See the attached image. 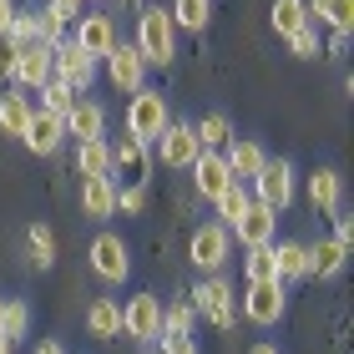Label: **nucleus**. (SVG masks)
<instances>
[{"label":"nucleus","instance_id":"f704fd0d","mask_svg":"<svg viewBox=\"0 0 354 354\" xmlns=\"http://www.w3.org/2000/svg\"><path fill=\"white\" fill-rule=\"evenodd\" d=\"M30 21H36V41H41V46H51V51L71 36V26H66V21H56V15L46 10V6H41V10H30Z\"/></svg>","mask_w":354,"mask_h":354},{"label":"nucleus","instance_id":"20e7f679","mask_svg":"<svg viewBox=\"0 0 354 354\" xmlns=\"http://www.w3.org/2000/svg\"><path fill=\"white\" fill-rule=\"evenodd\" d=\"M233 253V233L223 228V223H198L187 238V259L198 273H223V263H228Z\"/></svg>","mask_w":354,"mask_h":354},{"label":"nucleus","instance_id":"9d476101","mask_svg":"<svg viewBox=\"0 0 354 354\" xmlns=\"http://www.w3.org/2000/svg\"><path fill=\"white\" fill-rule=\"evenodd\" d=\"M96 66H102V61H91V56H86V51H82V46H76L71 36L61 41V46H56V56H51V76H56V82H66L76 96H82V91H91V82H96Z\"/></svg>","mask_w":354,"mask_h":354},{"label":"nucleus","instance_id":"ddd939ff","mask_svg":"<svg viewBox=\"0 0 354 354\" xmlns=\"http://www.w3.org/2000/svg\"><path fill=\"white\" fill-rule=\"evenodd\" d=\"M51 46H41V41H30V46H21L15 51V66H10V76H15V86L21 91H41L46 82H51Z\"/></svg>","mask_w":354,"mask_h":354},{"label":"nucleus","instance_id":"4be33fe9","mask_svg":"<svg viewBox=\"0 0 354 354\" xmlns=\"http://www.w3.org/2000/svg\"><path fill=\"white\" fill-rule=\"evenodd\" d=\"M309 203H314V213H334V207L344 203V183H339L334 167H314L309 172Z\"/></svg>","mask_w":354,"mask_h":354},{"label":"nucleus","instance_id":"5701e85b","mask_svg":"<svg viewBox=\"0 0 354 354\" xmlns=\"http://www.w3.org/2000/svg\"><path fill=\"white\" fill-rule=\"evenodd\" d=\"M309 26H329V30H354V0H304Z\"/></svg>","mask_w":354,"mask_h":354},{"label":"nucleus","instance_id":"412c9836","mask_svg":"<svg viewBox=\"0 0 354 354\" xmlns=\"http://www.w3.org/2000/svg\"><path fill=\"white\" fill-rule=\"evenodd\" d=\"M82 213L91 223L117 213V183H111V177H82Z\"/></svg>","mask_w":354,"mask_h":354},{"label":"nucleus","instance_id":"c03bdc74","mask_svg":"<svg viewBox=\"0 0 354 354\" xmlns=\"http://www.w3.org/2000/svg\"><path fill=\"white\" fill-rule=\"evenodd\" d=\"M349 51V30H334L329 36V56H344Z\"/></svg>","mask_w":354,"mask_h":354},{"label":"nucleus","instance_id":"aec40b11","mask_svg":"<svg viewBox=\"0 0 354 354\" xmlns=\"http://www.w3.org/2000/svg\"><path fill=\"white\" fill-rule=\"evenodd\" d=\"M61 122H66V137H76V142H86V137H106V106H102V102H91V96H76L71 111H66Z\"/></svg>","mask_w":354,"mask_h":354},{"label":"nucleus","instance_id":"de8ad7c7","mask_svg":"<svg viewBox=\"0 0 354 354\" xmlns=\"http://www.w3.org/2000/svg\"><path fill=\"white\" fill-rule=\"evenodd\" d=\"M248 354H279V344H268V339H259V344H253Z\"/></svg>","mask_w":354,"mask_h":354},{"label":"nucleus","instance_id":"6ab92c4d","mask_svg":"<svg viewBox=\"0 0 354 354\" xmlns=\"http://www.w3.org/2000/svg\"><path fill=\"white\" fill-rule=\"evenodd\" d=\"M223 162H228L233 183H253V177H259V167L268 162V152H263L253 137H228V147H223Z\"/></svg>","mask_w":354,"mask_h":354},{"label":"nucleus","instance_id":"7ed1b4c3","mask_svg":"<svg viewBox=\"0 0 354 354\" xmlns=\"http://www.w3.org/2000/svg\"><path fill=\"white\" fill-rule=\"evenodd\" d=\"M187 304L207 319V324H218V329H233V319H238V294H233V283L223 279V273H207Z\"/></svg>","mask_w":354,"mask_h":354},{"label":"nucleus","instance_id":"0eeeda50","mask_svg":"<svg viewBox=\"0 0 354 354\" xmlns=\"http://www.w3.org/2000/svg\"><path fill=\"white\" fill-rule=\"evenodd\" d=\"M122 334L137 339V344L162 339V299L157 294H132L122 304Z\"/></svg>","mask_w":354,"mask_h":354},{"label":"nucleus","instance_id":"a878e982","mask_svg":"<svg viewBox=\"0 0 354 354\" xmlns=\"http://www.w3.org/2000/svg\"><path fill=\"white\" fill-rule=\"evenodd\" d=\"M86 329H91V339H117L122 334V304L117 299H91Z\"/></svg>","mask_w":354,"mask_h":354},{"label":"nucleus","instance_id":"72a5a7b5","mask_svg":"<svg viewBox=\"0 0 354 354\" xmlns=\"http://www.w3.org/2000/svg\"><path fill=\"white\" fill-rule=\"evenodd\" d=\"M192 324H198V309H192L187 299L162 309V339H192Z\"/></svg>","mask_w":354,"mask_h":354},{"label":"nucleus","instance_id":"2f4dec72","mask_svg":"<svg viewBox=\"0 0 354 354\" xmlns=\"http://www.w3.org/2000/svg\"><path fill=\"white\" fill-rule=\"evenodd\" d=\"M26 253H30L36 268H51L56 263V233L46 228V223H30V228H26Z\"/></svg>","mask_w":354,"mask_h":354},{"label":"nucleus","instance_id":"b1692460","mask_svg":"<svg viewBox=\"0 0 354 354\" xmlns=\"http://www.w3.org/2000/svg\"><path fill=\"white\" fill-rule=\"evenodd\" d=\"M30 111H36V102L15 86V91H0V132L6 137H21L26 132V122H30Z\"/></svg>","mask_w":354,"mask_h":354},{"label":"nucleus","instance_id":"37998d69","mask_svg":"<svg viewBox=\"0 0 354 354\" xmlns=\"http://www.w3.org/2000/svg\"><path fill=\"white\" fill-rule=\"evenodd\" d=\"M10 66H15V46H10L6 36H0V82L10 76Z\"/></svg>","mask_w":354,"mask_h":354},{"label":"nucleus","instance_id":"4468645a","mask_svg":"<svg viewBox=\"0 0 354 354\" xmlns=\"http://www.w3.org/2000/svg\"><path fill=\"white\" fill-rule=\"evenodd\" d=\"M111 183H147V142L122 132L111 142Z\"/></svg>","mask_w":354,"mask_h":354},{"label":"nucleus","instance_id":"393cba45","mask_svg":"<svg viewBox=\"0 0 354 354\" xmlns=\"http://www.w3.org/2000/svg\"><path fill=\"white\" fill-rule=\"evenodd\" d=\"M76 172L82 177H111V142L106 137L76 142Z\"/></svg>","mask_w":354,"mask_h":354},{"label":"nucleus","instance_id":"a211bd4d","mask_svg":"<svg viewBox=\"0 0 354 354\" xmlns=\"http://www.w3.org/2000/svg\"><path fill=\"white\" fill-rule=\"evenodd\" d=\"M192 183H198V198L218 203L223 192L233 187V172L223 162V152H198V162H192Z\"/></svg>","mask_w":354,"mask_h":354},{"label":"nucleus","instance_id":"1a4fd4ad","mask_svg":"<svg viewBox=\"0 0 354 354\" xmlns=\"http://www.w3.org/2000/svg\"><path fill=\"white\" fill-rule=\"evenodd\" d=\"M102 71H106V82L117 86V91H127V96H132L137 86H147V61H142L137 46L122 41V36H117V46L102 56Z\"/></svg>","mask_w":354,"mask_h":354},{"label":"nucleus","instance_id":"473e14b6","mask_svg":"<svg viewBox=\"0 0 354 354\" xmlns=\"http://www.w3.org/2000/svg\"><path fill=\"white\" fill-rule=\"evenodd\" d=\"M248 203H253V192H248V183H233V187H228V192H223V198L213 203V207H218V223H223V228L233 233V223H238V218L248 213Z\"/></svg>","mask_w":354,"mask_h":354},{"label":"nucleus","instance_id":"58836bf2","mask_svg":"<svg viewBox=\"0 0 354 354\" xmlns=\"http://www.w3.org/2000/svg\"><path fill=\"white\" fill-rule=\"evenodd\" d=\"M142 207H147V183L117 187V213H142Z\"/></svg>","mask_w":354,"mask_h":354},{"label":"nucleus","instance_id":"49530a36","mask_svg":"<svg viewBox=\"0 0 354 354\" xmlns=\"http://www.w3.org/2000/svg\"><path fill=\"white\" fill-rule=\"evenodd\" d=\"M36 354H66V349H61L56 339H41V344H36Z\"/></svg>","mask_w":354,"mask_h":354},{"label":"nucleus","instance_id":"dca6fc26","mask_svg":"<svg viewBox=\"0 0 354 354\" xmlns=\"http://www.w3.org/2000/svg\"><path fill=\"white\" fill-rule=\"evenodd\" d=\"M309 248V259H304V279H339L344 263H349V248L339 243V238H319V243H304Z\"/></svg>","mask_w":354,"mask_h":354},{"label":"nucleus","instance_id":"3c124183","mask_svg":"<svg viewBox=\"0 0 354 354\" xmlns=\"http://www.w3.org/2000/svg\"><path fill=\"white\" fill-rule=\"evenodd\" d=\"M127 6H137V0H127Z\"/></svg>","mask_w":354,"mask_h":354},{"label":"nucleus","instance_id":"e433bc0d","mask_svg":"<svg viewBox=\"0 0 354 354\" xmlns=\"http://www.w3.org/2000/svg\"><path fill=\"white\" fill-rule=\"evenodd\" d=\"M243 273H248V283H253V279H279V268H273V243L248 248V253H243Z\"/></svg>","mask_w":354,"mask_h":354},{"label":"nucleus","instance_id":"79ce46f5","mask_svg":"<svg viewBox=\"0 0 354 354\" xmlns=\"http://www.w3.org/2000/svg\"><path fill=\"white\" fill-rule=\"evenodd\" d=\"M157 354H203V349H198V339H162Z\"/></svg>","mask_w":354,"mask_h":354},{"label":"nucleus","instance_id":"bb28decb","mask_svg":"<svg viewBox=\"0 0 354 354\" xmlns=\"http://www.w3.org/2000/svg\"><path fill=\"white\" fill-rule=\"evenodd\" d=\"M268 26L279 30V41L299 36V30L309 26V10H304V0H273V10H268Z\"/></svg>","mask_w":354,"mask_h":354},{"label":"nucleus","instance_id":"9b49d317","mask_svg":"<svg viewBox=\"0 0 354 354\" xmlns=\"http://www.w3.org/2000/svg\"><path fill=\"white\" fill-rule=\"evenodd\" d=\"M71 41L82 46L91 61H102L111 46H117V21H111L106 10H82V15H76V26H71Z\"/></svg>","mask_w":354,"mask_h":354},{"label":"nucleus","instance_id":"f03ea898","mask_svg":"<svg viewBox=\"0 0 354 354\" xmlns=\"http://www.w3.org/2000/svg\"><path fill=\"white\" fill-rule=\"evenodd\" d=\"M167 122H172L167 96L157 91V86H137V91H132V102H127V132L152 147V142L162 137V127H167Z\"/></svg>","mask_w":354,"mask_h":354},{"label":"nucleus","instance_id":"a19ab883","mask_svg":"<svg viewBox=\"0 0 354 354\" xmlns=\"http://www.w3.org/2000/svg\"><path fill=\"white\" fill-rule=\"evenodd\" d=\"M46 10H51L56 21H66V26H76V15L86 10V0H46Z\"/></svg>","mask_w":354,"mask_h":354},{"label":"nucleus","instance_id":"c85d7f7f","mask_svg":"<svg viewBox=\"0 0 354 354\" xmlns=\"http://www.w3.org/2000/svg\"><path fill=\"white\" fill-rule=\"evenodd\" d=\"M192 132H198V147L203 152H223V147H228V137H233V122L223 117V111H207L203 122H192Z\"/></svg>","mask_w":354,"mask_h":354},{"label":"nucleus","instance_id":"2eb2a0df","mask_svg":"<svg viewBox=\"0 0 354 354\" xmlns=\"http://www.w3.org/2000/svg\"><path fill=\"white\" fill-rule=\"evenodd\" d=\"M198 132H192V122H167L162 137H157V157H162L167 167H192L198 162Z\"/></svg>","mask_w":354,"mask_h":354},{"label":"nucleus","instance_id":"7c9ffc66","mask_svg":"<svg viewBox=\"0 0 354 354\" xmlns=\"http://www.w3.org/2000/svg\"><path fill=\"white\" fill-rule=\"evenodd\" d=\"M304 259H309V248H304V243H294V238L273 243V268H279V279H283V283L304 279Z\"/></svg>","mask_w":354,"mask_h":354},{"label":"nucleus","instance_id":"4c0bfd02","mask_svg":"<svg viewBox=\"0 0 354 354\" xmlns=\"http://www.w3.org/2000/svg\"><path fill=\"white\" fill-rule=\"evenodd\" d=\"M6 41L15 46V51L36 41V21H30V10H15V15H10V26H6Z\"/></svg>","mask_w":354,"mask_h":354},{"label":"nucleus","instance_id":"f8f14e48","mask_svg":"<svg viewBox=\"0 0 354 354\" xmlns=\"http://www.w3.org/2000/svg\"><path fill=\"white\" fill-rule=\"evenodd\" d=\"M21 142H26L36 157H56L61 142H66V122H61L56 111L36 106V111H30V122H26V132H21Z\"/></svg>","mask_w":354,"mask_h":354},{"label":"nucleus","instance_id":"09e8293b","mask_svg":"<svg viewBox=\"0 0 354 354\" xmlns=\"http://www.w3.org/2000/svg\"><path fill=\"white\" fill-rule=\"evenodd\" d=\"M0 354H15V344H10V339H0Z\"/></svg>","mask_w":354,"mask_h":354},{"label":"nucleus","instance_id":"ea45409f","mask_svg":"<svg viewBox=\"0 0 354 354\" xmlns=\"http://www.w3.org/2000/svg\"><path fill=\"white\" fill-rule=\"evenodd\" d=\"M288 51H294L299 61H314V56H319V30H314V26H304L299 36H288Z\"/></svg>","mask_w":354,"mask_h":354},{"label":"nucleus","instance_id":"c9c22d12","mask_svg":"<svg viewBox=\"0 0 354 354\" xmlns=\"http://www.w3.org/2000/svg\"><path fill=\"white\" fill-rule=\"evenodd\" d=\"M36 96H41V106H46V111H56V117H66L71 102H76V91H71L66 82H56V76H51V82H46Z\"/></svg>","mask_w":354,"mask_h":354},{"label":"nucleus","instance_id":"a18cd8bd","mask_svg":"<svg viewBox=\"0 0 354 354\" xmlns=\"http://www.w3.org/2000/svg\"><path fill=\"white\" fill-rule=\"evenodd\" d=\"M10 15H15V0H0V36H6V26H10Z\"/></svg>","mask_w":354,"mask_h":354},{"label":"nucleus","instance_id":"cd10ccee","mask_svg":"<svg viewBox=\"0 0 354 354\" xmlns=\"http://www.w3.org/2000/svg\"><path fill=\"white\" fill-rule=\"evenodd\" d=\"M172 26L177 30H192V36H198V30H207V21H213V0H172Z\"/></svg>","mask_w":354,"mask_h":354},{"label":"nucleus","instance_id":"c756f323","mask_svg":"<svg viewBox=\"0 0 354 354\" xmlns=\"http://www.w3.org/2000/svg\"><path fill=\"white\" fill-rule=\"evenodd\" d=\"M30 334V304L26 299H6V309H0V339L21 344Z\"/></svg>","mask_w":354,"mask_h":354},{"label":"nucleus","instance_id":"423d86ee","mask_svg":"<svg viewBox=\"0 0 354 354\" xmlns=\"http://www.w3.org/2000/svg\"><path fill=\"white\" fill-rule=\"evenodd\" d=\"M253 203L273 207V213H283L288 203H294V162H283V157H268V162L259 167V177L248 183Z\"/></svg>","mask_w":354,"mask_h":354},{"label":"nucleus","instance_id":"f3484780","mask_svg":"<svg viewBox=\"0 0 354 354\" xmlns=\"http://www.w3.org/2000/svg\"><path fill=\"white\" fill-rule=\"evenodd\" d=\"M233 233H238V243H243V248H263V243L279 238V213L263 207V203H248V213L233 223Z\"/></svg>","mask_w":354,"mask_h":354},{"label":"nucleus","instance_id":"8fccbe9b","mask_svg":"<svg viewBox=\"0 0 354 354\" xmlns=\"http://www.w3.org/2000/svg\"><path fill=\"white\" fill-rule=\"evenodd\" d=\"M0 309H6V294H0Z\"/></svg>","mask_w":354,"mask_h":354},{"label":"nucleus","instance_id":"6e6552de","mask_svg":"<svg viewBox=\"0 0 354 354\" xmlns=\"http://www.w3.org/2000/svg\"><path fill=\"white\" fill-rule=\"evenodd\" d=\"M86 259H91V273L102 283H127V273H132V248H127L117 233H96Z\"/></svg>","mask_w":354,"mask_h":354},{"label":"nucleus","instance_id":"f257e3e1","mask_svg":"<svg viewBox=\"0 0 354 354\" xmlns=\"http://www.w3.org/2000/svg\"><path fill=\"white\" fill-rule=\"evenodd\" d=\"M137 56L147 61V66H172L177 61V26L162 6H142L137 15Z\"/></svg>","mask_w":354,"mask_h":354},{"label":"nucleus","instance_id":"39448f33","mask_svg":"<svg viewBox=\"0 0 354 354\" xmlns=\"http://www.w3.org/2000/svg\"><path fill=\"white\" fill-rule=\"evenodd\" d=\"M283 309H288L283 279H253V283H248V294H243V319H248V324L273 329V324L283 319Z\"/></svg>","mask_w":354,"mask_h":354}]
</instances>
